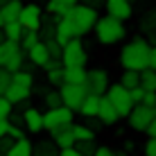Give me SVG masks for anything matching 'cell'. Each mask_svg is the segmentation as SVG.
<instances>
[{
	"instance_id": "1",
	"label": "cell",
	"mask_w": 156,
	"mask_h": 156,
	"mask_svg": "<svg viewBox=\"0 0 156 156\" xmlns=\"http://www.w3.org/2000/svg\"><path fill=\"white\" fill-rule=\"evenodd\" d=\"M95 30V39H98L102 45H115L127 36V27H125V20L113 18V16H98L93 25Z\"/></svg>"
},
{
	"instance_id": "2",
	"label": "cell",
	"mask_w": 156,
	"mask_h": 156,
	"mask_svg": "<svg viewBox=\"0 0 156 156\" xmlns=\"http://www.w3.org/2000/svg\"><path fill=\"white\" fill-rule=\"evenodd\" d=\"M149 41L145 39H133L120 50V66L125 70H143L149 59Z\"/></svg>"
},
{
	"instance_id": "3",
	"label": "cell",
	"mask_w": 156,
	"mask_h": 156,
	"mask_svg": "<svg viewBox=\"0 0 156 156\" xmlns=\"http://www.w3.org/2000/svg\"><path fill=\"white\" fill-rule=\"evenodd\" d=\"M98 9L95 7H88V5H73V12H70V18H73V23H75V27H77L79 32V36H84V34H88L90 30H93V25H95V20H98Z\"/></svg>"
},
{
	"instance_id": "4",
	"label": "cell",
	"mask_w": 156,
	"mask_h": 156,
	"mask_svg": "<svg viewBox=\"0 0 156 156\" xmlns=\"http://www.w3.org/2000/svg\"><path fill=\"white\" fill-rule=\"evenodd\" d=\"M106 100L113 104V109L118 111V115L120 118H127V113L131 111L133 106V100L129 98V88H125L120 82L118 84H109V88H106Z\"/></svg>"
},
{
	"instance_id": "5",
	"label": "cell",
	"mask_w": 156,
	"mask_h": 156,
	"mask_svg": "<svg viewBox=\"0 0 156 156\" xmlns=\"http://www.w3.org/2000/svg\"><path fill=\"white\" fill-rule=\"evenodd\" d=\"M86 61H88V55H86V48L79 36H75L66 45H61V63L63 66H86Z\"/></svg>"
},
{
	"instance_id": "6",
	"label": "cell",
	"mask_w": 156,
	"mask_h": 156,
	"mask_svg": "<svg viewBox=\"0 0 156 156\" xmlns=\"http://www.w3.org/2000/svg\"><path fill=\"white\" fill-rule=\"evenodd\" d=\"M86 86L84 84H68V82H63L61 86H59V95H61V104L63 106H68V109H73V111H77L79 109V104L84 102L86 98Z\"/></svg>"
},
{
	"instance_id": "7",
	"label": "cell",
	"mask_w": 156,
	"mask_h": 156,
	"mask_svg": "<svg viewBox=\"0 0 156 156\" xmlns=\"http://www.w3.org/2000/svg\"><path fill=\"white\" fill-rule=\"evenodd\" d=\"M154 118V109L152 106H145V104H133L131 111L127 113V120H129V127L138 133H145L147 125L152 122Z\"/></svg>"
},
{
	"instance_id": "8",
	"label": "cell",
	"mask_w": 156,
	"mask_h": 156,
	"mask_svg": "<svg viewBox=\"0 0 156 156\" xmlns=\"http://www.w3.org/2000/svg\"><path fill=\"white\" fill-rule=\"evenodd\" d=\"M111 79H109V73L104 70V68H93V70H86V90L93 95H104L106 88H109Z\"/></svg>"
},
{
	"instance_id": "9",
	"label": "cell",
	"mask_w": 156,
	"mask_h": 156,
	"mask_svg": "<svg viewBox=\"0 0 156 156\" xmlns=\"http://www.w3.org/2000/svg\"><path fill=\"white\" fill-rule=\"evenodd\" d=\"M73 109H68V106L59 104V106H52V109H48L45 113H43V129H48L50 131L52 127H59V125H66V122H73Z\"/></svg>"
},
{
	"instance_id": "10",
	"label": "cell",
	"mask_w": 156,
	"mask_h": 156,
	"mask_svg": "<svg viewBox=\"0 0 156 156\" xmlns=\"http://www.w3.org/2000/svg\"><path fill=\"white\" fill-rule=\"evenodd\" d=\"M41 18H43L41 5H36V2H30V5H23V7H20V14H18V23L23 25L25 30H39V25H41Z\"/></svg>"
},
{
	"instance_id": "11",
	"label": "cell",
	"mask_w": 156,
	"mask_h": 156,
	"mask_svg": "<svg viewBox=\"0 0 156 156\" xmlns=\"http://www.w3.org/2000/svg\"><path fill=\"white\" fill-rule=\"evenodd\" d=\"M75 36H79L77 27H75L73 18L70 16H61V18H57V25H55V41L59 43V45H66L70 39H75Z\"/></svg>"
},
{
	"instance_id": "12",
	"label": "cell",
	"mask_w": 156,
	"mask_h": 156,
	"mask_svg": "<svg viewBox=\"0 0 156 156\" xmlns=\"http://www.w3.org/2000/svg\"><path fill=\"white\" fill-rule=\"evenodd\" d=\"M50 140L57 145L59 149H66L75 145V133H73V122H66V125H59L50 129Z\"/></svg>"
},
{
	"instance_id": "13",
	"label": "cell",
	"mask_w": 156,
	"mask_h": 156,
	"mask_svg": "<svg viewBox=\"0 0 156 156\" xmlns=\"http://www.w3.org/2000/svg\"><path fill=\"white\" fill-rule=\"evenodd\" d=\"M104 9H106L109 16L120 18V20H129L131 14H133L131 0H104Z\"/></svg>"
},
{
	"instance_id": "14",
	"label": "cell",
	"mask_w": 156,
	"mask_h": 156,
	"mask_svg": "<svg viewBox=\"0 0 156 156\" xmlns=\"http://www.w3.org/2000/svg\"><path fill=\"white\" fill-rule=\"evenodd\" d=\"M95 118H98L104 127H113L115 122H120V115H118V111L113 109V104L106 100V95H100V106H98V115Z\"/></svg>"
},
{
	"instance_id": "15",
	"label": "cell",
	"mask_w": 156,
	"mask_h": 156,
	"mask_svg": "<svg viewBox=\"0 0 156 156\" xmlns=\"http://www.w3.org/2000/svg\"><path fill=\"white\" fill-rule=\"evenodd\" d=\"M23 127L30 133H41L43 131V113L36 106H27L23 111Z\"/></svg>"
},
{
	"instance_id": "16",
	"label": "cell",
	"mask_w": 156,
	"mask_h": 156,
	"mask_svg": "<svg viewBox=\"0 0 156 156\" xmlns=\"http://www.w3.org/2000/svg\"><path fill=\"white\" fill-rule=\"evenodd\" d=\"M25 57H27L30 63H34L36 68H43V63L50 59V55H48V48H45V41H36L30 50H25Z\"/></svg>"
},
{
	"instance_id": "17",
	"label": "cell",
	"mask_w": 156,
	"mask_h": 156,
	"mask_svg": "<svg viewBox=\"0 0 156 156\" xmlns=\"http://www.w3.org/2000/svg\"><path fill=\"white\" fill-rule=\"evenodd\" d=\"M30 95H32V88H30V86H20V84H16V82H9L7 90H5V98L12 102V104H18V102L27 100Z\"/></svg>"
},
{
	"instance_id": "18",
	"label": "cell",
	"mask_w": 156,
	"mask_h": 156,
	"mask_svg": "<svg viewBox=\"0 0 156 156\" xmlns=\"http://www.w3.org/2000/svg\"><path fill=\"white\" fill-rule=\"evenodd\" d=\"M98 106H100V95L86 93V98H84L82 104H79L77 113H82L84 118H95L98 115Z\"/></svg>"
},
{
	"instance_id": "19",
	"label": "cell",
	"mask_w": 156,
	"mask_h": 156,
	"mask_svg": "<svg viewBox=\"0 0 156 156\" xmlns=\"http://www.w3.org/2000/svg\"><path fill=\"white\" fill-rule=\"evenodd\" d=\"M20 7H23V2H20V0H7V2L0 7V16H2V23H12V20H18Z\"/></svg>"
},
{
	"instance_id": "20",
	"label": "cell",
	"mask_w": 156,
	"mask_h": 156,
	"mask_svg": "<svg viewBox=\"0 0 156 156\" xmlns=\"http://www.w3.org/2000/svg\"><path fill=\"white\" fill-rule=\"evenodd\" d=\"M63 82L84 84L86 82V68L84 66H63Z\"/></svg>"
},
{
	"instance_id": "21",
	"label": "cell",
	"mask_w": 156,
	"mask_h": 156,
	"mask_svg": "<svg viewBox=\"0 0 156 156\" xmlns=\"http://www.w3.org/2000/svg\"><path fill=\"white\" fill-rule=\"evenodd\" d=\"M5 156H32V143L27 138H18V140H14L9 145Z\"/></svg>"
},
{
	"instance_id": "22",
	"label": "cell",
	"mask_w": 156,
	"mask_h": 156,
	"mask_svg": "<svg viewBox=\"0 0 156 156\" xmlns=\"http://www.w3.org/2000/svg\"><path fill=\"white\" fill-rule=\"evenodd\" d=\"M18 50H20V45L16 41L5 39L2 43H0V68H5V63H7L9 59L14 57V52H18Z\"/></svg>"
},
{
	"instance_id": "23",
	"label": "cell",
	"mask_w": 156,
	"mask_h": 156,
	"mask_svg": "<svg viewBox=\"0 0 156 156\" xmlns=\"http://www.w3.org/2000/svg\"><path fill=\"white\" fill-rule=\"evenodd\" d=\"M23 32H25V27L18 23V20H12V23H5L2 25V34H5V39H9V41L18 43L20 36H23Z\"/></svg>"
},
{
	"instance_id": "24",
	"label": "cell",
	"mask_w": 156,
	"mask_h": 156,
	"mask_svg": "<svg viewBox=\"0 0 156 156\" xmlns=\"http://www.w3.org/2000/svg\"><path fill=\"white\" fill-rule=\"evenodd\" d=\"M45 9H48V14H52V16H57V18H61V16H70L73 5L61 2V0H50Z\"/></svg>"
},
{
	"instance_id": "25",
	"label": "cell",
	"mask_w": 156,
	"mask_h": 156,
	"mask_svg": "<svg viewBox=\"0 0 156 156\" xmlns=\"http://www.w3.org/2000/svg\"><path fill=\"white\" fill-rule=\"evenodd\" d=\"M59 154V147L52 140H41L39 145H32V156H57Z\"/></svg>"
},
{
	"instance_id": "26",
	"label": "cell",
	"mask_w": 156,
	"mask_h": 156,
	"mask_svg": "<svg viewBox=\"0 0 156 156\" xmlns=\"http://www.w3.org/2000/svg\"><path fill=\"white\" fill-rule=\"evenodd\" d=\"M138 75H140V86L145 90H156V70L149 66H145L143 70H138Z\"/></svg>"
},
{
	"instance_id": "27",
	"label": "cell",
	"mask_w": 156,
	"mask_h": 156,
	"mask_svg": "<svg viewBox=\"0 0 156 156\" xmlns=\"http://www.w3.org/2000/svg\"><path fill=\"white\" fill-rule=\"evenodd\" d=\"M12 82L20 84V86H34V73L32 70H25V68H18V70L12 73Z\"/></svg>"
},
{
	"instance_id": "28",
	"label": "cell",
	"mask_w": 156,
	"mask_h": 156,
	"mask_svg": "<svg viewBox=\"0 0 156 156\" xmlns=\"http://www.w3.org/2000/svg\"><path fill=\"white\" fill-rule=\"evenodd\" d=\"M36 41H41L39 30H25L23 36H20V41H18V45H20V50H30Z\"/></svg>"
},
{
	"instance_id": "29",
	"label": "cell",
	"mask_w": 156,
	"mask_h": 156,
	"mask_svg": "<svg viewBox=\"0 0 156 156\" xmlns=\"http://www.w3.org/2000/svg\"><path fill=\"white\" fill-rule=\"evenodd\" d=\"M120 84L125 86V88H133V86H140V75H138V70H122Z\"/></svg>"
},
{
	"instance_id": "30",
	"label": "cell",
	"mask_w": 156,
	"mask_h": 156,
	"mask_svg": "<svg viewBox=\"0 0 156 156\" xmlns=\"http://www.w3.org/2000/svg\"><path fill=\"white\" fill-rule=\"evenodd\" d=\"M73 133H75V140H93L95 131L86 125H73Z\"/></svg>"
},
{
	"instance_id": "31",
	"label": "cell",
	"mask_w": 156,
	"mask_h": 156,
	"mask_svg": "<svg viewBox=\"0 0 156 156\" xmlns=\"http://www.w3.org/2000/svg\"><path fill=\"white\" fill-rule=\"evenodd\" d=\"M140 30L145 34H154L156 32V9H152L149 14H145V18L140 20Z\"/></svg>"
},
{
	"instance_id": "32",
	"label": "cell",
	"mask_w": 156,
	"mask_h": 156,
	"mask_svg": "<svg viewBox=\"0 0 156 156\" xmlns=\"http://www.w3.org/2000/svg\"><path fill=\"white\" fill-rule=\"evenodd\" d=\"M45 73H48V84H50V86L59 88V86L63 84V66L52 68V70H45Z\"/></svg>"
},
{
	"instance_id": "33",
	"label": "cell",
	"mask_w": 156,
	"mask_h": 156,
	"mask_svg": "<svg viewBox=\"0 0 156 156\" xmlns=\"http://www.w3.org/2000/svg\"><path fill=\"white\" fill-rule=\"evenodd\" d=\"M75 149H77L79 154H84V156H90L95 152V147H98V145H95V138L93 140H75V145H73Z\"/></svg>"
},
{
	"instance_id": "34",
	"label": "cell",
	"mask_w": 156,
	"mask_h": 156,
	"mask_svg": "<svg viewBox=\"0 0 156 156\" xmlns=\"http://www.w3.org/2000/svg\"><path fill=\"white\" fill-rule=\"evenodd\" d=\"M23 61H25V50H18V52H14V57L9 59L7 63H5V68H7L9 73H14V70H18V68L23 66Z\"/></svg>"
},
{
	"instance_id": "35",
	"label": "cell",
	"mask_w": 156,
	"mask_h": 156,
	"mask_svg": "<svg viewBox=\"0 0 156 156\" xmlns=\"http://www.w3.org/2000/svg\"><path fill=\"white\" fill-rule=\"evenodd\" d=\"M43 102H45L48 109H52V106H59V104H61V95H59V88L48 90V93L43 95Z\"/></svg>"
},
{
	"instance_id": "36",
	"label": "cell",
	"mask_w": 156,
	"mask_h": 156,
	"mask_svg": "<svg viewBox=\"0 0 156 156\" xmlns=\"http://www.w3.org/2000/svg\"><path fill=\"white\" fill-rule=\"evenodd\" d=\"M45 48H48L50 59H61V45H59L55 39H45Z\"/></svg>"
},
{
	"instance_id": "37",
	"label": "cell",
	"mask_w": 156,
	"mask_h": 156,
	"mask_svg": "<svg viewBox=\"0 0 156 156\" xmlns=\"http://www.w3.org/2000/svg\"><path fill=\"white\" fill-rule=\"evenodd\" d=\"M143 154L145 156H156V136H147V140L143 145Z\"/></svg>"
},
{
	"instance_id": "38",
	"label": "cell",
	"mask_w": 156,
	"mask_h": 156,
	"mask_svg": "<svg viewBox=\"0 0 156 156\" xmlns=\"http://www.w3.org/2000/svg\"><path fill=\"white\" fill-rule=\"evenodd\" d=\"M9 82H12V73H9L7 68H0V95H5Z\"/></svg>"
},
{
	"instance_id": "39",
	"label": "cell",
	"mask_w": 156,
	"mask_h": 156,
	"mask_svg": "<svg viewBox=\"0 0 156 156\" xmlns=\"http://www.w3.org/2000/svg\"><path fill=\"white\" fill-rule=\"evenodd\" d=\"M12 111H14V104L5 98V95H0V118H9Z\"/></svg>"
},
{
	"instance_id": "40",
	"label": "cell",
	"mask_w": 156,
	"mask_h": 156,
	"mask_svg": "<svg viewBox=\"0 0 156 156\" xmlns=\"http://www.w3.org/2000/svg\"><path fill=\"white\" fill-rule=\"evenodd\" d=\"M7 136L14 138V140H18V138H25V131H23V127H20V125H12V122H9Z\"/></svg>"
},
{
	"instance_id": "41",
	"label": "cell",
	"mask_w": 156,
	"mask_h": 156,
	"mask_svg": "<svg viewBox=\"0 0 156 156\" xmlns=\"http://www.w3.org/2000/svg\"><path fill=\"white\" fill-rule=\"evenodd\" d=\"M143 95H145V88H143V86H133V88H129V98L133 100V104H140Z\"/></svg>"
},
{
	"instance_id": "42",
	"label": "cell",
	"mask_w": 156,
	"mask_h": 156,
	"mask_svg": "<svg viewBox=\"0 0 156 156\" xmlns=\"http://www.w3.org/2000/svg\"><path fill=\"white\" fill-rule=\"evenodd\" d=\"M115 152L111 147H95V152L90 154V156H113Z\"/></svg>"
},
{
	"instance_id": "43",
	"label": "cell",
	"mask_w": 156,
	"mask_h": 156,
	"mask_svg": "<svg viewBox=\"0 0 156 156\" xmlns=\"http://www.w3.org/2000/svg\"><path fill=\"white\" fill-rule=\"evenodd\" d=\"M147 66L156 70V45H152V48H149V59H147Z\"/></svg>"
},
{
	"instance_id": "44",
	"label": "cell",
	"mask_w": 156,
	"mask_h": 156,
	"mask_svg": "<svg viewBox=\"0 0 156 156\" xmlns=\"http://www.w3.org/2000/svg\"><path fill=\"white\" fill-rule=\"evenodd\" d=\"M57 156H84V154H79L75 147H66V149H59Z\"/></svg>"
},
{
	"instance_id": "45",
	"label": "cell",
	"mask_w": 156,
	"mask_h": 156,
	"mask_svg": "<svg viewBox=\"0 0 156 156\" xmlns=\"http://www.w3.org/2000/svg\"><path fill=\"white\" fill-rule=\"evenodd\" d=\"M14 143V138H9V136H5V138H0V152H7V149H9V145H12Z\"/></svg>"
},
{
	"instance_id": "46",
	"label": "cell",
	"mask_w": 156,
	"mask_h": 156,
	"mask_svg": "<svg viewBox=\"0 0 156 156\" xmlns=\"http://www.w3.org/2000/svg\"><path fill=\"white\" fill-rule=\"evenodd\" d=\"M7 129H9V120L7 118H0V138L7 136Z\"/></svg>"
},
{
	"instance_id": "47",
	"label": "cell",
	"mask_w": 156,
	"mask_h": 156,
	"mask_svg": "<svg viewBox=\"0 0 156 156\" xmlns=\"http://www.w3.org/2000/svg\"><path fill=\"white\" fill-rule=\"evenodd\" d=\"M145 133H147V136H156V113L152 118V122L147 125V129H145Z\"/></svg>"
},
{
	"instance_id": "48",
	"label": "cell",
	"mask_w": 156,
	"mask_h": 156,
	"mask_svg": "<svg viewBox=\"0 0 156 156\" xmlns=\"http://www.w3.org/2000/svg\"><path fill=\"white\" fill-rule=\"evenodd\" d=\"M84 5H88V7H95V9H98L100 5H104V0H84Z\"/></svg>"
},
{
	"instance_id": "49",
	"label": "cell",
	"mask_w": 156,
	"mask_h": 156,
	"mask_svg": "<svg viewBox=\"0 0 156 156\" xmlns=\"http://www.w3.org/2000/svg\"><path fill=\"white\" fill-rule=\"evenodd\" d=\"M133 147H136V145H133L131 140H127V143H125V152H133Z\"/></svg>"
},
{
	"instance_id": "50",
	"label": "cell",
	"mask_w": 156,
	"mask_h": 156,
	"mask_svg": "<svg viewBox=\"0 0 156 156\" xmlns=\"http://www.w3.org/2000/svg\"><path fill=\"white\" fill-rule=\"evenodd\" d=\"M61 2H68V5H77L79 0H61Z\"/></svg>"
},
{
	"instance_id": "51",
	"label": "cell",
	"mask_w": 156,
	"mask_h": 156,
	"mask_svg": "<svg viewBox=\"0 0 156 156\" xmlns=\"http://www.w3.org/2000/svg\"><path fill=\"white\" fill-rule=\"evenodd\" d=\"M113 156H127V152H125V149H122V152H115Z\"/></svg>"
},
{
	"instance_id": "52",
	"label": "cell",
	"mask_w": 156,
	"mask_h": 156,
	"mask_svg": "<svg viewBox=\"0 0 156 156\" xmlns=\"http://www.w3.org/2000/svg\"><path fill=\"white\" fill-rule=\"evenodd\" d=\"M5 41V34H2V30H0V43H2Z\"/></svg>"
},
{
	"instance_id": "53",
	"label": "cell",
	"mask_w": 156,
	"mask_h": 156,
	"mask_svg": "<svg viewBox=\"0 0 156 156\" xmlns=\"http://www.w3.org/2000/svg\"><path fill=\"white\" fill-rule=\"evenodd\" d=\"M152 41H154V43H156V32H154V34H152Z\"/></svg>"
},
{
	"instance_id": "54",
	"label": "cell",
	"mask_w": 156,
	"mask_h": 156,
	"mask_svg": "<svg viewBox=\"0 0 156 156\" xmlns=\"http://www.w3.org/2000/svg\"><path fill=\"white\" fill-rule=\"evenodd\" d=\"M2 25H5V23H2V16H0V30H2Z\"/></svg>"
},
{
	"instance_id": "55",
	"label": "cell",
	"mask_w": 156,
	"mask_h": 156,
	"mask_svg": "<svg viewBox=\"0 0 156 156\" xmlns=\"http://www.w3.org/2000/svg\"><path fill=\"white\" fill-rule=\"evenodd\" d=\"M152 109H154V113H156V100H154V106H152Z\"/></svg>"
},
{
	"instance_id": "56",
	"label": "cell",
	"mask_w": 156,
	"mask_h": 156,
	"mask_svg": "<svg viewBox=\"0 0 156 156\" xmlns=\"http://www.w3.org/2000/svg\"><path fill=\"white\" fill-rule=\"evenodd\" d=\"M5 2H7V0H0V7H2V5H5Z\"/></svg>"
},
{
	"instance_id": "57",
	"label": "cell",
	"mask_w": 156,
	"mask_h": 156,
	"mask_svg": "<svg viewBox=\"0 0 156 156\" xmlns=\"http://www.w3.org/2000/svg\"><path fill=\"white\" fill-rule=\"evenodd\" d=\"M0 156H5V154H2V152H0Z\"/></svg>"
}]
</instances>
